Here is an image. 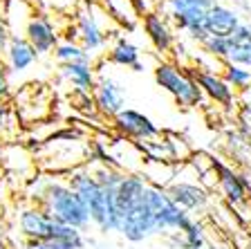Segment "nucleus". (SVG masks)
Segmentation results:
<instances>
[{
  "mask_svg": "<svg viewBox=\"0 0 251 249\" xmlns=\"http://www.w3.org/2000/svg\"><path fill=\"white\" fill-rule=\"evenodd\" d=\"M68 184L76 191L81 202L85 204L90 213V222L94 227H99V231H103V234L117 231V191H105L97 182L92 168L85 164L68 173Z\"/></svg>",
  "mask_w": 251,
  "mask_h": 249,
  "instance_id": "nucleus-1",
  "label": "nucleus"
},
{
  "mask_svg": "<svg viewBox=\"0 0 251 249\" xmlns=\"http://www.w3.org/2000/svg\"><path fill=\"white\" fill-rule=\"evenodd\" d=\"M36 204H41L56 222L76 227L81 231H85L92 224L88 209L81 202V197L76 195V191L68 184V180H61L56 175H47L43 195Z\"/></svg>",
  "mask_w": 251,
  "mask_h": 249,
  "instance_id": "nucleus-2",
  "label": "nucleus"
},
{
  "mask_svg": "<svg viewBox=\"0 0 251 249\" xmlns=\"http://www.w3.org/2000/svg\"><path fill=\"white\" fill-rule=\"evenodd\" d=\"M112 16L94 0H78L74 9V25L78 29V43L90 56H97L108 47Z\"/></svg>",
  "mask_w": 251,
  "mask_h": 249,
  "instance_id": "nucleus-3",
  "label": "nucleus"
},
{
  "mask_svg": "<svg viewBox=\"0 0 251 249\" xmlns=\"http://www.w3.org/2000/svg\"><path fill=\"white\" fill-rule=\"evenodd\" d=\"M117 231L130 243H144L159 234L155 218V204L151 195V184H146L144 193L132 204L117 209Z\"/></svg>",
  "mask_w": 251,
  "mask_h": 249,
  "instance_id": "nucleus-4",
  "label": "nucleus"
},
{
  "mask_svg": "<svg viewBox=\"0 0 251 249\" xmlns=\"http://www.w3.org/2000/svg\"><path fill=\"white\" fill-rule=\"evenodd\" d=\"M155 81L182 108H198L204 104V94L195 79L175 63H159L155 68Z\"/></svg>",
  "mask_w": 251,
  "mask_h": 249,
  "instance_id": "nucleus-5",
  "label": "nucleus"
},
{
  "mask_svg": "<svg viewBox=\"0 0 251 249\" xmlns=\"http://www.w3.org/2000/svg\"><path fill=\"white\" fill-rule=\"evenodd\" d=\"M164 189H166V193L171 195L173 202L179 204V207H182L184 211H188V213L204 211V209L209 207V202H211V191H206V189L200 184L198 175L188 180V177L184 175L182 164H179V168H175L173 180L168 182Z\"/></svg>",
  "mask_w": 251,
  "mask_h": 249,
  "instance_id": "nucleus-6",
  "label": "nucleus"
},
{
  "mask_svg": "<svg viewBox=\"0 0 251 249\" xmlns=\"http://www.w3.org/2000/svg\"><path fill=\"white\" fill-rule=\"evenodd\" d=\"M213 171L218 177V189L225 195V200L231 207H247L249 204V191L251 184L247 180V175L238 173L233 166L225 164L213 157Z\"/></svg>",
  "mask_w": 251,
  "mask_h": 249,
  "instance_id": "nucleus-7",
  "label": "nucleus"
},
{
  "mask_svg": "<svg viewBox=\"0 0 251 249\" xmlns=\"http://www.w3.org/2000/svg\"><path fill=\"white\" fill-rule=\"evenodd\" d=\"M115 128L119 130V135L126 137V139H132L137 144L148 139H155L164 133L159 130V126L148 117V114L139 112L135 108H124L119 114L115 117Z\"/></svg>",
  "mask_w": 251,
  "mask_h": 249,
  "instance_id": "nucleus-8",
  "label": "nucleus"
},
{
  "mask_svg": "<svg viewBox=\"0 0 251 249\" xmlns=\"http://www.w3.org/2000/svg\"><path fill=\"white\" fill-rule=\"evenodd\" d=\"M18 231L25 240H47L52 236L54 218L41 204H27L18 211Z\"/></svg>",
  "mask_w": 251,
  "mask_h": 249,
  "instance_id": "nucleus-9",
  "label": "nucleus"
},
{
  "mask_svg": "<svg viewBox=\"0 0 251 249\" xmlns=\"http://www.w3.org/2000/svg\"><path fill=\"white\" fill-rule=\"evenodd\" d=\"M94 108L97 112H101L103 117H112L126 108V92L121 88V83L115 81L112 77H101L97 79V88H94Z\"/></svg>",
  "mask_w": 251,
  "mask_h": 249,
  "instance_id": "nucleus-10",
  "label": "nucleus"
},
{
  "mask_svg": "<svg viewBox=\"0 0 251 249\" xmlns=\"http://www.w3.org/2000/svg\"><path fill=\"white\" fill-rule=\"evenodd\" d=\"M23 36L31 43V47L36 50V54H50L54 52V47L58 45V29L52 23V18L45 14H34L25 27Z\"/></svg>",
  "mask_w": 251,
  "mask_h": 249,
  "instance_id": "nucleus-11",
  "label": "nucleus"
},
{
  "mask_svg": "<svg viewBox=\"0 0 251 249\" xmlns=\"http://www.w3.org/2000/svg\"><path fill=\"white\" fill-rule=\"evenodd\" d=\"M184 70H186V72L195 79V83L200 85L202 94L206 99H211L213 104H220V106H231V104H233L235 90L225 81V77H222V74L206 72V70H200V68H184Z\"/></svg>",
  "mask_w": 251,
  "mask_h": 249,
  "instance_id": "nucleus-12",
  "label": "nucleus"
},
{
  "mask_svg": "<svg viewBox=\"0 0 251 249\" xmlns=\"http://www.w3.org/2000/svg\"><path fill=\"white\" fill-rule=\"evenodd\" d=\"M141 25L155 52L168 54L175 47V34H173V27L168 25L166 16H162L159 11H148L146 16H141Z\"/></svg>",
  "mask_w": 251,
  "mask_h": 249,
  "instance_id": "nucleus-13",
  "label": "nucleus"
},
{
  "mask_svg": "<svg viewBox=\"0 0 251 249\" xmlns=\"http://www.w3.org/2000/svg\"><path fill=\"white\" fill-rule=\"evenodd\" d=\"M2 61H5L7 72L23 74L38 61V54L25 36H11L9 45H7L5 54H2Z\"/></svg>",
  "mask_w": 251,
  "mask_h": 249,
  "instance_id": "nucleus-14",
  "label": "nucleus"
},
{
  "mask_svg": "<svg viewBox=\"0 0 251 249\" xmlns=\"http://www.w3.org/2000/svg\"><path fill=\"white\" fill-rule=\"evenodd\" d=\"M240 23H242V18L233 7L215 2V5L209 9V14H206V34H209V36L229 38L231 34L238 29Z\"/></svg>",
  "mask_w": 251,
  "mask_h": 249,
  "instance_id": "nucleus-15",
  "label": "nucleus"
},
{
  "mask_svg": "<svg viewBox=\"0 0 251 249\" xmlns=\"http://www.w3.org/2000/svg\"><path fill=\"white\" fill-rule=\"evenodd\" d=\"M61 77L74 88V92H94L97 88V72L92 61L85 63H65L61 65Z\"/></svg>",
  "mask_w": 251,
  "mask_h": 249,
  "instance_id": "nucleus-16",
  "label": "nucleus"
},
{
  "mask_svg": "<svg viewBox=\"0 0 251 249\" xmlns=\"http://www.w3.org/2000/svg\"><path fill=\"white\" fill-rule=\"evenodd\" d=\"M108 63L117 65V68H130V70H135V72H144L139 47L124 36L117 38V41L112 43V47L108 50Z\"/></svg>",
  "mask_w": 251,
  "mask_h": 249,
  "instance_id": "nucleus-17",
  "label": "nucleus"
},
{
  "mask_svg": "<svg viewBox=\"0 0 251 249\" xmlns=\"http://www.w3.org/2000/svg\"><path fill=\"white\" fill-rule=\"evenodd\" d=\"M54 58H56L61 65H65V63L92 61V56H90L83 47H81V43H76V41H58V45L54 47Z\"/></svg>",
  "mask_w": 251,
  "mask_h": 249,
  "instance_id": "nucleus-18",
  "label": "nucleus"
},
{
  "mask_svg": "<svg viewBox=\"0 0 251 249\" xmlns=\"http://www.w3.org/2000/svg\"><path fill=\"white\" fill-rule=\"evenodd\" d=\"M213 5L215 0H164V9L171 21L188 11H209Z\"/></svg>",
  "mask_w": 251,
  "mask_h": 249,
  "instance_id": "nucleus-19",
  "label": "nucleus"
},
{
  "mask_svg": "<svg viewBox=\"0 0 251 249\" xmlns=\"http://www.w3.org/2000/svg\"><path fill=\"white\" fill-rule=\"evenodd\" d=\"M222 77L233 90H247L251 85V70L233 65V63H225L222 65Z\"/></svg>",
  "mask_w": 251,
  "mask_h": 249,
  "instance_id": "nucleus-20",
  "label": "nucleus"
},
{
  "mask_svg": "<svg viewBox=\"0 0 251 249\" xmlns=\"http://www.w3.org/2000/svg\"><path fill=\"white\" fill-rule=\"evenodd\" d=\"M229 54L225 63H233L240 68L251 70V41H231L229 38Z\"/></svg>",
  "mask_w": 251,
  "mask_h": 249,
  "instance_id": "nucleus-21",
  "label": "nucleus"
},
{
  "mask_svg": "<svg viewBox=\"0 0 251 249\" xmlns=\"http://www.w3.org/2000/svg\"><path fill=\"white\" fill-rule=\"evenodd\" d=\"M164 137H166L168 146H171L173 164H186L191 160V155H193V148L186 144V139L182 135H177V133H164Z\"/></svg>",
  "mask_w": 251,
  "mask_h": 249,
  "instance_id": "nucleus-22",
  "label": "nucleus"
},
{
  "mask_svg": "<svg viewBox=\"0 0 251 249\" xmlns=\"http://www.w3.org/2000/svg\"><path fill=\"white\" fill-rule=\"evenodd\" d=\"M184 240H186L188 247L193 249H204L206 245H209V236H206V227H204L202 220H191L188 222V227L182 231Z\"/></svg>",
  "mask_w": 251,
  "mask_h": 249,
  "instance_id": "nucleus-23",
  "label": "nucleus"
},
{
  "mask_svg": "<svg viewBox=\"0 0 251 249\" xmlns=\"http://www.w3.org/2000/svg\"><path fill=\"white\" fill-rule=\"evenodd\" d=\"M229 38L225 36H206L202 41L204 52L213 58H220V61H226V54H229Z\"/></svg>",
  "mask_w": 251,
  "mask_h": 249,
  "instance_id": "nucleus-24",
  "label": "nucleus"
},
{
  "mask_svg": "<svg viewBox=\"0 0 251 249\" xmlns=\"http://www.w3.org/2000/svg\"><path fill=\"white\" fill-rule=\"evenodd\" d=\"M16 126H18V117H16V112L7 104H0V137L5 139V137L14 135Z\"/></svg>",
  "mask_w": 251,
  "mask_h": 249,
  "instance_id": "nucleus-25",
  "label": "nucleus"
},
{
  "mask_svg": "<svg viewBox=\"0 0 251 249\" xmlns=\"http://www.w3.org/2000/svg\"><path fill=\"white\" fill-rule=\"evenodd\" d=\"M23 249H76V247L70 243H63V240L47 238V240H25Z\"/></svg>",
  "mask_w": 251,
  "mask_h": 249,
  "instance_id": "nucleus-26",
  "label": "nucleus"
},
{
  "mask_svg": "<svg viewBox=\"0 0 251 249\" xmlns=\"http://www.w3.org/2000/svg\"><path fill=\"white\" fill-rule=\"evenodd\" d=\"M11 97V85H9V72L5 68V61L0 58V104H7Z\"/></svg>",
  "mask_w": 251,
  "mask_h": 249,
  "instance_id": "nucleus-27",
  "label": "nucleus"
},
{
  "mask_svg": "<svg viewBox=\"0 0 251 249\" xmlns=\"http://www.w3.org/2000/svg\"><path fill=\"white\" fill-rule=\"evenodd\" d=\"M231 41H251V23L249 21H242L238 25V29L231 34Z\"/></svg>",
  "mask_w": 251,
  "mask_h": 249,
  "instance_id": "nucleus-28",
  "label": "nucleus"
},
{
  "mask_svg": "<svg viewBox=\"0 0 251 249\" xmlns=\"http://www.w3.org/2000/svg\"><path fill=\"white\" fill-rule=\"evenodd\" d=\"M166 249H188L182 231H173V234L166 236Z\"/></svg>",
  "mask_w": 251,
  "mask_h": 249,
  "instance_id": "nucleus-29",
  "label": "nucleus"
},
{
  "mask_svg": "<svg viewBox=\"0 0 251 249\" xmlns=\"http://www.w3.org/2000/svg\"><path fill=\"white\" fill-rule=\"evenodd\" d=\"M9 38H11L9 27H7V23L0 18V58H2V54H5L7 45H9Z\"/></svg>",
  "mask_w": 251,
  "mask_h": 249,
  "instance_id": "nucleus-30",
  "label": "nucleus"
},
{
  "mask_svg": "<svg viewBox=\"0 0 251 249\" xmlns=\"http://www.w3.org/2000/svg\"><path fill=\"white\" fill-rule=\"evenodd\" d=\"M47 5L56 11H70L72 7L78 5V0H47Z\"/></svg>",
  "mask_w": 251,
  "mask_h": 249,
  "instance_id": "nucleus-31",
  "label": "nucleus"
},
{
  "mask_svg": "<svg viewBox=\"0 0 251 249\" xmlns=\"http://www.w3.org/2000/svg\"><path fill=\"white\" fill-rule=\"evenodd\" d=\"M2 153H5V139L0 137V160H2Z\"/></svg>",
  "mask_w": 251,
  "mask_h": 249,
  "instance_id": "nucleus-32",
  "label": "nucleus"
},
{
  "mask_svg": "<svg viewBox=\"0 0 251 249\" xmlns=\"http://www.w3.org/2000/svg\"><path fill=\"white\" fill-rule=\"evenodd\" d=\"M94 2H99L101 7H105V5H108V0H94Z\"/></svg>",
  "mask_w": 251,
  "mask_h": 249,
  "instance_id": "nucleus-33",
  "label": "nucleus"
},
{
  "mask_svg": "<svg viewBox=\"0 0 251 249\" xmlns=\"http://www.w3.org/2000/svg\"><path fill=\"white\" fill-rule=\"evenodd\" d=\"M206 249H218V247H215L213 243H209V245H206Z\"/></svg>",
  "mask_w": 251,
  "mask_h": 249,
  "instance_id": "nucleus-34",
  "label": "nucleus"
},
{
  "mask_svg": "<svg viewBox=\"0 0 251 249\" xmlns=\"http://www.w3.org/2000/svg\"><path fill=\"white\" fill-rule=\"evenodd\" d=\"M151 2H159V0H151Z\"/></svg>",
  "mask_w": 251,
  "mask_h": 249,
  "instance_id": "nucleus-35",
  "label": "nucleus"
},
{
  "mask_svg": "<svg viewBox=\"0 0 251 249\" xmlns=\"http://www.w3.org/2000/svg\"><path fill=\"white\" fill-rule=\"evenodd\" d=\"M0 249H2V243H0Z\"/></svg>",
  "mask_w": 251,
  "mask_h": 249,
  "instance_id": "nucleus-36",
  "label": "nucleus"
}]
</instances>
